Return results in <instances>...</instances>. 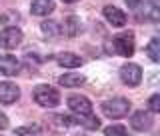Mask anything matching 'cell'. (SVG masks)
Instances as JSON below:
<instances>
[{
    "instance_id": "obj_1",
    "label": "cell",
    "mask_w": 160,
    "mask_h": 136,
    "mask_svg": "<svg viewBox=\"0 0 160 136\" xmlns=\"http://www.w3.org/2000/svg\"><path fill=\"white\" fill-rule=\"evenodd\" d=\"M32 96H34V102L42 108H54V106H58V102H60L58 90L48 86V84H38V86L34 88Z\"/></svg>"
},
{
    "instance_id": "obj_2",
    "label": "cell",
    "mask_w": 160,
    "mask_h": 136,
    "mask_svg": "<svg viewBox=\"0 0 160 136\" xmlns=\"http://www.w3.org/2000/svg\"><path fill=\"white\" fill-rule=\"evenodd\" d=\"M130 108H132L130 106V100H126V98H112V100H106V102L102 104V112L112 120L128 116Z\"/></svg>"
},
{
    "instance_id": "obj_3",
    "label": "cell",
    "mask_w": 160,
    "mask_h": 136,
    "mask_svg": "<svg viewBox=\"0 0 160 136\" xmlns=\"http://www.w3.org/2000/svg\"><path fill=\"white\" fill-rule=\"evenodd\" d=\"M112 48L120 56L130 58L134 54V48H136V44H134V34L132 32H122V34H118V36H114L112 38Z\"/></svg>"
},
{
    "instance_id": "obj_4",
    "label": "cell",
    "mask_w": 160,
    "mask_h": 136,
    "mask_svg": "<svg viewBox=\"0 0 160 136\" xmlns=\"http://www.w3.org/2000/svg\"><path fill=\"white\" fill-rule=\"evenodd\" d=\"M68 108L76 114L78 118H84V116H90L92 114V104L86 96H80V94H72L68 96Z\"/></svg>"
},
{
    "instance_id": "obj_5",
    "label": "cell",
    "mask_w": 160,
    "mask_h": 136,
    "mask_svg": "<svg viewBox=\"0 0 160 136\" xmlns=\"http://www.w3.org/2000/svg\"><path fill=\"white\" fill-rule=\"evenodd\" d=\"M120 78H122V82L128 84V86H138V84L142 82V68L134 62H128L120 68Z\"/></svg>"
},
{
    "instance_id": "obj_6",
    "label": "cell",
    "mask_w": 160,
    "mask_h": 136,
    "mask_svg": "<svg viewBox=\"0 0 160 136\" xmlns=\"http://www.w3.org/2000/svg\"><path fill=\"white\" fill-rule=\"evenodd\" d=\"M20 42H22V30H20L18 26H14V28H4L2 32H0V46H4L6 50L18 48Z\"/></svg>"
},
{
    "instance_id": "obj_7",
    "label": "cell",
    "mask_w": 160,
    "mask_h": 136,
    "mask_svg": "<svg viewBox=\"0 0 160 136\" xmlns=\"http://www.w3.org/2000/svg\"><path fill=\"white\" fill-rule=\"evenodd\" d=\"M20 98V88L14 82H0V102L12 104Z\"/></svg>"
},
{
    "instance_id": "obj_8",
    "label": "cell",
    "mask_w": 160,
    "mask_h": 136,
    "mask_svg": "<svg viewBox=\"0 0 160 136\" xmlns=\"http://www.w3.org/2000/svg\"><path fill=\"white\" fill-rule=\"evenodd\" d=\"M20 70V60L12 54H0V72L4 76H14Z\"/></svg>"
},
{
    "instance_id": "obj_9",
    "label": "cell",
    "mask_w": 160,
    "mask_h": 136,
    "mask_svg": "<svg viewBox=\"0 0 160 136\" xmlns=\"http://www.w3.org/2000/svg\"><path fill=\"white\" fill-rule=\"evenodd\" d=\"M152 116H150V112H144V110H140V112H134L132 118H130V124H132L134 130H138V132H144V130H150L152 128Z\"/></svg>"
},
{
    "instance_id": "obj_10",
    "label": "cell",
    "mask_w": 160,
    "mask_h": 136,
    "mask_svg": "<svg viewBox=\"0 0 160 136\" xmlns=\"http://www.w3.org/2000/svg\"><path fill=\"white\" fill-rule=\"evenodd\" d=\"M102 12H104V18H106L112 26L120 28V26L126 24V14H124V10H120L116 6H104Z\"/></svg>"
},
{
    "instance_id": "obj_11",
    "label": "cell",
    "mask_w": 160,
    "mask_h": 136,
    "mask_svg": "<svg viewBox=\"0 0 160 136\" xmlns=\"http://www.w3.org/2000/svg\"><path fill=\"white\" fill-rule=\"evenodd\" d=\"M54 10H56L54 0H32V4H30V12L34 16H48Z\"/></svg>"
},
{
    "instance_id": "obj_12",
    "label": "cell",
    "mask_w": 160,
    "mask_h": 136,
    "mask_svg": "<svg viewBox=\"0 0 160 136\" xmlns=\"http://www.w3.org/2000/svg\"><path fill=\"white\" fill-rule=\"evenodd\" d=\"M60 32H64L70 38L78 36V34L82 32V22H80V18L78 16H66V18H64L62 28H60Z\"/></svg>"
},
{
    "instance_id": "obj_13",
    "label": "cell",
    "mask_w": 160,
    "mask_h": 136,
    "mask_svg": "<svg viewBox=\"0 0 160 136\" xmlns=\"http://www.w3.org/2000/svg\"><path fill=\"white\" fill-rule=\"evenodd\" d=\"M56 60H58V64L62 68H78V66H82V58H80L78 54H74V52H62V54L56 56Z\"/></svg>"
},
{
    "instance_id": "obj_14",
    "label": "cell",
    "mask_w": 160,
    "mask_h": 136,
    "mask_svg": "<svg viewBox=\"0 0 160 136\" xmlns=\"http://www.w3.org/2000/svg\"><path fill=\"white\" fill-rule=\"evenodd\" d=\"M58 82L62 84L64 88H76V86H82V84L86 82V78H84L82 74L70 72V74H62V76L58 78Z\"/></svg>"
},
{
    "instance_id": "obj_15",
    "label": "cell",
    "mask_w": 160,
    "mask_h": 136,
    "mask_svg": "<svg viewBox=\"0 0 160 136\" xmlns=\"http://www.w3.org/2000/svg\"><path fill=\"white\" fill-rule=\"evenodd\" d=\"M18 22H20V14L16 10H6L4 14H0V24L6 28H14Z\"/></svg>"
},
{
    "instance_id": "obj_16",
    "label": "cell",
    "mask_w": 160,
    "mask_h": 136,
    "mask_svg": "<svg viewBox=\"0 0 160 136\" xmlns=\"http://www.w3.org/2000/svg\"><path fill=\"white\" fill-rule=\"evenodd\" d=\"M40 28H42V34L44 36H48V38H56V36H60V26L54 20H46V22H42L40 24Z\"/></svg>"
},
{
    "instance_id": "obj_17",
    "label": "cell",
    "mask_w": 160,
    "mask_h": 136,
    "mask_svg": "<svg viewBox=\"0 0 160 136\" xmlns=\"http://www.w3.org/2000/svg\"><path fill=\"white\" fill-rule=\"evenodd\" d=\"M146 54H148V58L152 60V62H160V40L158 38H152L148 42Z\"/></svg>"
},
{
    "instance_id": "obj_18",
    "label": "cell",
    "mask_w": 160,
    "mask_h": 136,
    "mask_svg": "<svg viewBox=\"0 0 160 136\" xmlns=\"http://www.w3.org/2000/svg\"><path fill=\"white\" fill-rule=\"evenodd\" d=\"M16 136H42V130L38 124H28V126L16 128Z\"/></svg>"
},
{
    "instance_id": "obj_19",
    "label": "cell",
    "mask_w": 160,
    "mask_h": 136,
    "mask_svg": "<svg viewBox=\"0 0 160 136\" xmlns=\"http://www.w3.org/2000/svg\"><path fill=\"white\" fill-rule=\"evenodd\" d=\"M104 134L106 136H128V130L122 124H112V126L104 128Z\"/></svg>"
},
{
    "instance_id": "obj_20",
    "label": "cell",
    "mask_w": 160,
    "mask_h": 136,
    "mask_svg": "<svg viewBox=\"0 0 160 136\" xmlns=\"http://www.w3.org/2000/svg\"><path fill=\"white\" fill-rule=\"evenodd\" d=\"M78 120H80V124H82V126H86L90 130H98L100 128V120L96 116H92V114H90V116H84V118H78Z\"/></svg>"
},
{
    "instance_id": "obj_21",
    "label": "cell",
    "mask_w": 160,
    "mask_h": 136,
    "mask_svg": "<svg viewBox=\"0 0 160 136\" xmlns=\"http://www.w3.org/2000/svg\"><path fill=\"white\" fill-rule=\"evenodd\" d=\"M54 120H56V126H58V128H70V126H74V124H76L70 116H64V114L54 116Z\"/></svg>"
},
{
    "instance_id": "obj_22",
    "label": "cell",
    "mask_w": 160,
    "mask_h": 136,
    "mask_svg": "<svg viewBox=\"0 0 160 136\" xmlns=\"http://www.w3.org/2000/svg\"><path fill=\"white\" fill-rule=\"evenodd\" d=\"M148 108H150V112H160V94H152L150 96Z\"/></svg>"
},
{
    "instance_id": "obj_23",
    "label": "cell",
    "mask_w": 160,
    "mask_h": 136,
    "mask_svg": "<svg viewBox=\"0 0 160 136\" xmlns=\"http://www.w3.org/2000/svg\"><path fill=\"white\" fill-rule=\"evenodd\" d=\"M4 128H8V118H6V114L0 112V130H4Z\"/></svg>"
},
{
    "instance_id": "obj_24",
    "label": "cell",
    "mask_w": 160,
    "mask_h": 136,
    "mask_svg": "<svg viewBox=\"0 0 160 136\" xmlns=\"http://www.w3.org/2000/svg\"><path fill=\"white\" fill-rule=\"evenodd\" d=\"M126 4H128L130 8H138L140 4H142V0H126Z\"/></svg>"
},
{
    "instance_id": "obj_25",
    "label": "cell",
    "mask_w": 160,
    "mask_h": 136,
    "mask_svg": "<svg viewBox=\"0 0 160 136\" xmlns=\"http://www.w3.org/2000/svg\"><path fill=\"white\" fill-rule=\"evenodd\" d=\"M64 2H76V0H64Z\"/></svg>"
},
{
    "instance_id": "obj_26",
    "label": "cell",
    "mask_w": 160,
    "mask_h": 136,
    "mask_svg": "<svg viewBox=\"0 0 160 136\" xmlns=\"http://www.w3.org/2000/svg\"><path fill=\"white\" fill-rule=\"evenodd\" d=\"M150 2H152V4H156V0H150Z\"/></svg>"
},
{
    "instance_id": "obj_27",
    "label": "cell",
    "mask_w": 160,
    "mask_h": 136,
    "mask_svg": "<svg viewBox=\"0 0 160 136\" xmlns=\"http://www.w3.org/2000/svg\"><path fill=\"white\" fill-rule=\"evenodd\" d=\"M76 136H82V134H76Z\"/></svg>"
}]
</instances>
